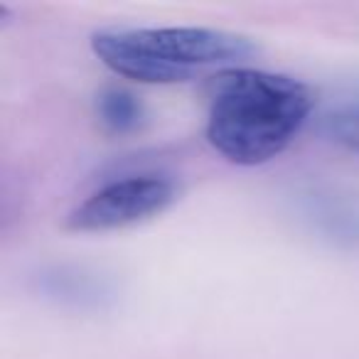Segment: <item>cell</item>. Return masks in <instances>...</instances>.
<instances>
[{"label": "cell", "instance_id": "277c9868", "mask_svg": "<svg viewBox=\"0 0 359 359\" xmlns=\"http://www.w3.org/2000/svg\"><path fill=\"white\" fill-rule=\"evenodd\" d=\"M37 293L57 305H67L74 310H96L104 308L111 298L109 280L99 273H91L79 266H50L35 276Z\"/></svg>", "mask_w": 359, "mask_h": 359}, {"label": "cell", "instance_id": "3957f363", "mask_svg": "<svg viewBox=\"0 0 359 359\" xmlns=\"http://www.w3.org/2000/svg\"><path fill=\"white\" fill-rule=\"evenodd\" d=\"M177 200V185L163 175H133L114 180L67 215L72 231H114L158 217Z\"/></svg>", "mask_w": 359, "mask_h": 359}, {"label": "cell", "instance_id": "8992f818", "mask_svg": "<svg viewBox=\"0 0 359 359\" xmlns=\"http://www.w3.org/2000/svg\"><path fill=\"white\" fill-rule=\"evenodd\" d=\"M325 135L344 150L359 155V104L330 114L325 121Z\"/></svg>", "mask_w": 359, "mask_h": 359}, {"label": "cell", "instance_id": "7a4b0ae2", "mask_svg": "<svg viewBox=\"0 0 359 359\" xmlns=\"http://www.w3.org/2000/svg\"><path fill=\"white\" fill-rule=\"evenodd\" d=\"M91 52L123 79L182 84L212 67L234 69L259 47L251 37L215 27H128L96 32Z\"/></svg>", "mask_w": 359, "mask_h": 359}, {"label": "cell", "instance_id": "5b68a950", "mask_svg": "<svg viewBox=\"0 0 359 359\" xmlns=\"http://www.w3.org/2000/svg\"><path fill=\"white\" fill-rule=\"evenodd\" d=\"M96 114H99L104 128L116 135L133 133L145 118L143 104L138 101V96L126 89H118V86L101 91V96L96 99Z\"/></svg>", "mask_w": 359, "mask_h": 359}, {"label": "cell", "instance_id": "6da1fadb", "mask_svg": "<svg viewBox=\"0 0 359 359\" xmlns=\"http://www.w3.org/2000/svg\"><path fill=\"white\" fill-rule=\"evenodd\" d=\"M313 106V89L295 76L222 69L212 84L207 140L229 163L264 165L293 143Z\"/></svg>", "mask_w": 359, "mask_h": 359}]
</instances>
